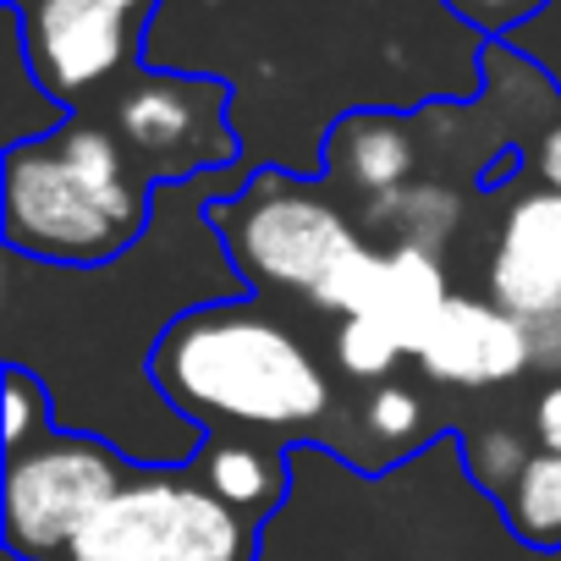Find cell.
<instances>
[{
  "label": "cell",
  "mask_w": 561,
  "mask_h": 561,
  "mask_svg": "<svg viewBox=\"0 0 561 561\" xmlns=\"http://www.w3.org/2000/svg\"><path fill=\"white\" fill-rule=\"evenodd\" d=\"M56 408H50V391L45 380L28 369V364H7V430H0V446H7V457L28 451L34 440L56 435Z\"/></svg>",
  "instance_id": "cell-15"
},
{
  "label": "cell",
  "mask_w": 561,
  "mask_h": 561,
  "mask_svg": "<svg viewBox=\"0 0 561 561\" xmlns=\"http://www.w3.org/2000/svg\"><path fill=\"white\" fill-rule=\"evenodd\" d=\"M111 133L149 187L204 182L237 160L231 89L204 72H138L111 105Z\"/></svg>",
  "instance_id": "cell-6"
},
{
  "label": "cell",
  "mask_w": 561,
  "mask_h": 561,
  "mask_svg": "<svg viewBox=\"0 0 561 561\" xmlns=\"http://www.w3.org/2000/svg\"><path fill=\"white\" fill-rule=\"evenodd\" d=\"M534 435H539V451H561V380L539 391V402H534Z\"/></svg>",
  "instance_id": "cell-21"
},
{
  "label": "cell",
  "mask_w": 561,
  "mask_h": 561,
  "mask_svg": "<svg viewBox=\"0 0 561 561\" xmlns=\"http://www.w3.org/2000/svg\"><path fill=\"white\" fill-rule=\"evenodd\" d=\"M440 7H446L457 23H468L473 34H484V39H506L512 28H523L528 18H539L550 0H440Z\"/></svg>",
  "instance_id": "cell-19"
},
{
  "label": "cell",
  "mask_w": 561,
  "mask_h": 561,
  "mask_svg": "<svg viewBox=\"0 0 561 561\" xmlns=\"http://www.w3.org/2000/svg\"><path fill=\"white\" fill-rule=\"evenodd\" d=\"M149 12L154 0H34L12 18L23 28L34 78L72 111L127 61H138Z\"/></svg>",
  "instance_id": "cell-7"
},
{
  "label": "cell",
  "mask_w": 561,
  "mask_h": 561,
  "mask_svg": "<svg viewBox=\"0 0 561 561\" xmlns=\"http://www.w3.org/2000/svg\"><path fill=\"white\" fill-rule=\"evenodd\" d=\"M413 364L435 386L484 391V386H506L528 369V336H523V320L506 314L501 304L451 293L446 309L435 314V325L424 331Z\"/></svg>",
  "instance_id": "cell-8"
},
{
  "label": "cell",
  "mask_w": 561,
  "mask_h": 561,
  "mask_svg": "<svg viewBox=\"0 0 561 561\" xmlns=\"http://www.w3.org/2000/svg\"><path fill=\"white\" fill-rule=\"evenodd\" d=\"M154 226V187L133 171L122 138L72 116L61 133L12 144L0 165L7 253L56 270H105Z\"/></svg>",
  "instance_id": "cell-1"
},
{
  "label": "cell",
  "mask_w": 561,
  "mask_h": 561,
  "mask_svg": "<svg viewBox=\"0 0 561 561\" xmlns=\"http://www.w3.org/2000/svg\"><path fill=\"white\" fill-rule=\"evenodd\" d=\"M133 473L105 435L56 430V435L34 440L28 451L7 457V484H0L7 550L23 561L67 556L72 539L111 506V495Z\"/></svg>",
  "instance_id": "cell-5"
},
{
  "label": "cell",
  "mask_w": 561,
  "mask_h": 561,
  "mask_svg": "<svg viewBox=\"0 0 561 561\" xmlns=\"http://www.w3.org/2000/svg\"><path fill=\"white\" fill-rule=\"evenodd\" d=\"M364 424H369L375 440L408 446V440L424 430V402H419V391H408V386H380V391L369 397V408H364Z\"/></svg>",
  "instance_id": "cell-18"
},
{
  "label": "cell",
  "mask_w": 561,
  "mask_h": 561,
  "mask_svg": "<svg viewBox=\"0 0 561 561\" xmlns=\"http://www.w3.org/2000/svg\"><path fill=\"white\" fill-rule=\"evenodd\" d=\"M534 171H539V187H556L561 193V111L550 116V127L534 144Z\"/></svg>",
  "instance_id": "cell-22"
},
{
  "label": "cell",
  "mask_w": 561,
  "mask_h": 561,
  "mask_svg": "<svg viewBox=\"0 0 561 561\" xmlns=\"http://www.w3.org/2000/svg\"><path fill=\"white\" fill-rule=\"evenodd\" d=\"M446 298H451V287H446L440 253L413 248V242H397L380 259V275H375V293H369V309L364 314L413 358L419 342H424V331L446 309Z\"/></svg>",
  "instance_id": "cell-11"
},
{
  "label": "cell",
  "mask_w": 561,
  "mask_h": 561,
  "mask_svg": "<svg viewBox=\"0 0 561 561\" xmlns=\"http://www.w3.org/2000/svg\"><path fill=\"white\" fill-rule=\"evenodd\" d=\"M462 457H468V479L484 490V495H512L517 490V479H523V468H528V446H523V435L517 430H506V424H490V430H473L468 440H462Z\"/></svg>",
  "instance_id": "cell-16"
},
{
  "label": "cell",
  "mask_w": 561,
  "mask_h": 561,
  "mask_svg": "<svg viewBox=\"0 0 561 561\" xmlns=\"http://www.w3.org/2000/svg\"><path fill=\"white\" fill-rule=\"evenodd\" d=\"M512 534L534 550H561V451H534L517 490L501 501Z\"/></svg>",
  "instance_id": "cell-14"
},
{
  "label": "cell",
  "mask_w": 561,
  "mask_h": 561,
  "mask_svg": "<svg viewBox=\"0 0 561 561\" xmlns=\"http://www.w3.org/2000/svg\"><path fill=\"white\" fill-rule=\"evenodd\" d=\"M259 523L182 468H133L61 561H253Z\"/></svg>",
  "instance_id": "cell-4"
},
{
  "label": "cell",
  "mask_w": 561,
  "mask_h": 561,
  "mask_svg": "<svg viewBox=\"0 0 561 561\" xmlns=\"http://www.w3.org/2000/svg\"><path fill=\"white\" fill-rule=\"evenodd\" d=\"M490 304H501L517 320L561 314V193L556 187H534L506 209L490 253Z\"/></svg>",
  "instance_id": "cell-9"
},
{
  "label": "cell",
  "mask_w": 561,
  "mask_h": 561,
  "mask_svg": "<svg viewBox=\"0 0 561 561\" xmlns=\"http://www.w3.org/2000/svg\"><path fill=\"white\" fill-rule=\"evenodd\" d=\"M523 336H528V369H539V375H561V314L523 320Z\"/></svg>",
  "instance_id": "cell-20"
},
{
  "label": "cell",
  "mask_w": 561,
  "mask_h": 561,
  "mask_svg": "<svg viewBox=\"0 0 561 561\" xmlns=\"http://www.w3.org/2000/svg\"><path fill=\"white\" fill-rule=\"evenodd\" d=\"M364 215H369V231H386L391 237V248L397 242H413V248L440 253L451 242V231L462 226V193L435 187V182H408L397 193L369 198Z\"/></svg>",
  "instance_id": "cell-13"
},
{
  "label": "cell",
  "mask_w": 561,
  "mask_h": 561,
  "mask_svg": "<svg viewBox=\"0 0 561 561\" xmlns=\"http://www.w3.org/2000/svg\"><path fill=\"white\" fill-rule=\"evenodd\" d=\"M7 7H12V12H23V7H34V0H7Z\"/></svg>",
  "instance_id": "cell-23"
},
{
  "label": "cell",
  "mask_w": 561,
  "mask_h": 561,
  "mask_svg": "<svg viewBox=\"0 0 561 561\" xmlns=\"http://www.w3.org/2000/svg\"><path fill=\"white\" fill-rule=\"evenodd\" d=\"M336 364H342V375H353V380H386L408 353L369 320V314H353V320H342L336 325Z\"/></svg>",
  "instance_id": "cell-17"
},
{
  "label": "cell",
  "mask_w": 561,
  "mask_h": 561,
  "mask_svg": "<svg viewBox=\"0 0 561 561\" xmlns=\"http://www.w3.org/2000/svg\"><path fill=\"white\" fill-rule=\"evenodd\" d=\"M7 561H23V556H12V550H7Z\"/></svg>",
  "instance_id": "cell-24"
},
{
  "label": "cell",
  "mask_w": 561,
  "mask_h": 561,
  "mask_svg": "<svg viewBox=\"0 0 561 561\" xmlns=\"http://www.w3.org/2000/svg\"><path fill=\"white\" fill-rule=\"evenodd\" d=\"M209 226L248 287L309 298L325 314H364L386 248H375L320 187L293 171H253L215 193Z\"/></svg>",
  "instance_id": "cell-3"
},
{
  "label": "cell",
  "mask_w": 561,
  "mask_h": 561,
  "mask_svg": "<svg viewBox=\"0 0 561 561\" xmlns=\"http://www.w3.org/2000/svg\"><path fill=\"white\" fill-rule=\"evenodd\" d=\"M325 171H331L336 187L380 198V193H397V187L413 182L419 144H413L408 122H397L386 111H353L325 138Z\"/></svg>",
  "instance_id": "cell-10"
},
{
  "label": "cell",
  "mask_w": 561,
  "mask_h": 561,
  "mask_svg": "<svg viewBox=\"0 0 561 561\" xmlns=\"http://www.w3.org/2000/svg\"><path fill=\"white\" fill-rule=\"evenodd\" d=\"M149 386L198 430H309L331 413L320 358L248 298L176 314L154 347Z\"/></svg>",
  "instance_id": "cell-2"
},
{
  "label": "cell",
  "mask_w": 561,
  "mask_h": 561,
  "mask_svg": "<svg viewBox=\"0 0 561 561\" xmlns=\"http://www.w3.org/2000/svg\"><path fill=\"white\" fill-rule=\"evenodd\" d=\"M198 479L248 523H264L280 495H287V451H275L264 440H204L198 451Z\"/></svg>",
  "instance_id": "cell-12"
}]
</instances>
